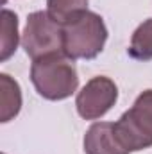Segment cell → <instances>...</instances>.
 I'll use <instances>...</instances> for the list:
<instances>
[{"mask_svg": "<svg viewBox=\"0 0 152 154\" xmlns=\"http://www.w3.org/2000/svg\"><path fill=\"white\" fill-rule=\"evenodd\" d=\"M114 134L129 152L152 147V90L140 93L132 108L118 118Z\"/></svg>", "mask_w": 152, "mask_h": 154, "instance_id": "obj_3", "label": "cell"}, {"mask_svg": "<svg viewBox=\"0 0 152 154\" xmlns=\"http://www.w3.org/2000/svg\"><path fill=\"white\" fill-rule=\"evenodd\" d=\"M90 0H47V13L61 27L88 11Z\"/></svg>", "mask_w": 152, "mask_h": 154, "instance_id": "obj_8", "label": "cell"}, {"mask_svg": "<svg viewBox=\"0 0 152 154\" xmlns=\"http://www.w3.org/2000/svg\"><path fill=\"white\" fill-rule=\"evenodd\" d=\"M108 39V29L102 20L93 11H84L75 20L63 25V54L75 59L97 57Z\"/></svg>", "mask_w": 152, "mask_h": 154, "instance_id": "obj_2", "label": "cell"}, {"mask_svg": "<svg viewBox=\"0 0 152 154\" xmlns=\"http://www.w3.org/2000/svg\"><path fill=\"white\" fill-rule=\"evenodd\" d=\"M18 47V16L4 9L2 11V48H0V61H7Z\"/></svg>", "mask_w": 152, "mask_h": 154, "instance_id": "obj_10", "label": "cell"}, {"mask_svg": "<svg viewBox=\"0 0 152 154\" xmlns=\"http://www.w3.org/2000/svg\"><path fill=\"white\" fill-rule=\"evenodd\" d=\"M116 99H118V88L114 81L104 75L93 77L77 93V113L84 120H97L113 108Z\"/></svg>", "mask_w": 152, "mask_h": 154, "instance_id": "obj_5", "label": "cell"}, {"mask_svg": "<svg viewBox=\"0 0 152 154\" xmlns=\"http://www.w3.org/2000/svg\"><path fill=\"white\" fill-rule=\"evenodd\" d=\"M86 154H129L114 134V124L95 122L84 134Z\"/></svg>", "mask_w": 152, "mask_h": 154, "instance_id": "obj_6", "label": "cell"}, {"mask_svg": "<svg viewBox=\"0 0 152 154\" xmlns=\"http://www.w3.org/2000/svg\"><path fill=\"white\" fill-rule=\"evenodd\" d=\"M4 2H5V0H4Z\"/></svg>", "mask_w": 152, "mask_h": 154, "instance_id": "obj_11", "label": "cell"}, {"mask_svg": "<svg viewBox=\"0 0 152 154\" xmlns=\"http://www.w3.org/2000/svg\"><path fill=\"white\" fill-rule=\"evenodd\" d=\"M127 52L136 61H150L152 59V18L140 23L138 29L132 32Z\"/></svg>", "mask_w": 152, "mask_h": 154, "instance_id": "obj_9", "label": "cell"}, {"mask_svg": "<svg viewBox=\"0 0 152 154\" xmlns=\"http://www.w3.org/2000/svg\"><path fill=\"white\" fill-rule=\"evenodd\" d=\"M31 81L39 95L47 100H65L79 86L75 65L65 54H52L32 61Z\"/></svg>", "mask_w": 152, "mask_h": 154, "instance_id": "obj_1", "label": "cell"}, {"mask_svg": "<svg viewBox=\"0 0 152 154\" xmlns=\"http://www.w3.org/2000/svg\"><path fill=\"white\" fill-rule=\"evenodd\" d=\"M22 108V91L16 81L7 74L0 75V120L9 122L20 113Z\"/></svg>", "mask_w": 152, "mask_h": 154, "instance_id": "obj_7", "label": "cell"}, {"mask_svg": "<svg viewBox=\"0 0 152 154\" xmlns=\"http://www.w3.org/2000/svg\"><path fill=\"white\" fill-rule=\"evenodd\" d=\"M22 47L32 61L45 56L61 54L63 27L54 22L47 11H34L27 18L22 34Z\"/></svg>", "mask_w": 152, "mask_h": 154, "instance_id": "obj_4", "label": "cell"}]
</instances>
